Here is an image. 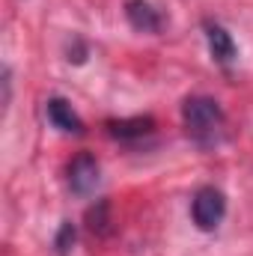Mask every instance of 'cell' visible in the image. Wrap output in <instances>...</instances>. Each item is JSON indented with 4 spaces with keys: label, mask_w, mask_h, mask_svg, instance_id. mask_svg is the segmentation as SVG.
I'll use <instances>...</instances> for the list:
<instances>
[{
    "label": "cell",
    "mask_w": 253,
    "mask_h": 256,
    "mask_svg": "<svg viewBox=\"0 0 253 256\" xmlns=\"http://www.w3.org/2000/svg\"><path fill=\"white\" fill-rule=\"evenodd\" d=\"M182 122L185 131L190 134V140H196L200 146H214L224 137V108L208 98V96H190L188 102L182 104Z\"/></svg>",
    "instance_id": "cell-1"
},
{
    "label": "cell",
    "mask_w": 253,
    "mask_h": 256,
    "mask_svg": "<svg viewBox=\"0 0 253 256\" xmlns=\"http://www.w3.org/2000/svg\"><path fill=\"white\" fill-rule=\"evenodd\" d=\"M96 185H98V161L90 152H80L68 164V188L78 196H86L96 191Z\"/></svg>",
    "instance_id": "cell-3"
},
{
    "label": "cell",
    "mask_w": 253,
    "mask_h": 256,
    "mask_svg": "<svg viewBox=\"0 0 253 256\" xmlns=\"http://www.w3.org/2000/svg\"><path fill=\"white\" fill-rule=\"evenodd\" d=\"M108 131H110V137H116V140H140V137H146V134L155 131V122H152V116L114 120V122H108Z\"/></svg>",
    "instance_id": "cell-7"
},
{
    "label": "cell",
    "mask_w": 253,
    "mask_h": 256,
    "mask_svg": "<svg viewBox=\"0 0 253 256\" xmlns=\"http://www.w3.org/2000/svg\"><path fill=\"white\" fill-rule=\"evenodd\" d=\"M126 18H128V24H131L134 30H140V33H158L161 24H164L161 12H158L149 0H128L126 3Z\"/></svg>",
    "instance_id": "cell-4"
},
{
    "label": "cell",
    "mask_w": 253,
    "mask_h": 256,
    "mask_svg": "<svg viewBox=\"0 0 253 256\" xmlns=\"http://www.w3.org/2000/svg\"><path fill=\"white\" fill-rule=\"evenodd\" d=\"M190 214H194V224L200 230H214L224 214H226V200L218 188H200L194 194V202H190Z\"/></svg>",
    "instance_id": "cell-2"
},
{
    "label": "cell",
    "mask_w": 253,
    "mask_h": 256,
    "mask_svg": "<svg viewBox=\"0 0 253 256\" xmlns=\"http://www.w3.org/2000/svg\"><path fill=\"white\" fill-rule=\"evenodd\" d=\"M45 114H48V122L54 128H60V131H66V134H80V131H84L80 116L72 110V104H68L66 98H48Z\"/></svg>",
    "instance_id": "cell-6"
},
{
    "label": "cell",
    "mask_w": 253,
    "mask_h": 256,
    "mask_svg": "<svg viewBox=\"0 0 253 256\" xmlns=\"http://www.w3.org/2000/svg\"><path fill=\"white\" fill-rule=\"evenodd\" d=\"M72 242H74V226H72V224H63V226H60V236H57V250L66 254Z\"/></svg>",
    "instance_id": "cell-8"
},
{
    "label": "cell",
    "mask_w": 253,
    "mask_h": 256,
    "mask_svg": "<svg viewBox=\"0 0 253 256\" xmlns=\"http://www.w3.org/2000/svg\"><path fill=\"white\" fill-rule=\"evenodd\" d=\"M206 42H208V51H212V57L218 60L220 66H232L236 63V42H232V36L220 27V24H206Z\"/></svg>",
    "instance_id": "cell-5"
}]
</instances>
